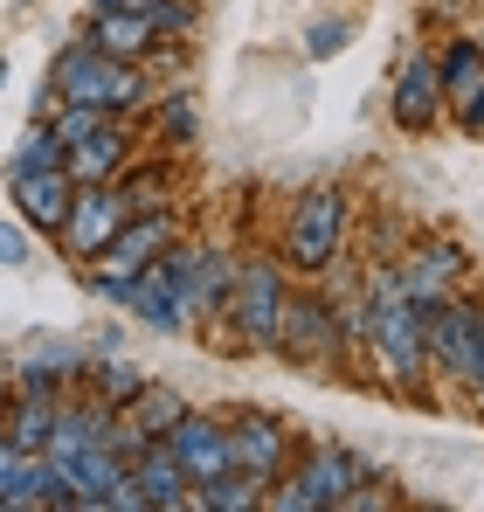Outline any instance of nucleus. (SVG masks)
I'll use <instances>...</instances> for the list:
<instances>
[{"label": "nucleus", "mask_w": 484, "mask_h": 512, "mask_svg": "<svg viewBox=\"0 0 484 512\" xmlns=\"http://www.w3.org/2000/svg\"><path fill=\"white\" fill-rule=\"evenodd\" d=\"M360 284H367V353L381 360V374L395 388L422 395V381H429V312L408 298L395 256H374Z\"/></svg>", "instance_id": "nucleus-1"}, {"label": "nucleus", "mask_w": 484, "mask_h": 512, "mask_svg": "<svg viewBox=\"0 0 484 512\" xmlns=\"http://www.w3.org/2000/svg\"><path fill=\"white\" fill-rule=\"evenodd\" d=\"M49 84H56V97L90 104V111H104V118H139V111H153V97H160L153 77H146V63H118V56L90 49V42H70V49L56 56Z\"/></svg>", "instance_id": "nucleus-2"}, {"label": "nucleus", "mask_w": 484, "mask_h": 512, "mask_svg": "<svg viewBox=\"0 0 484 512\" xmlns=\"http://www.w3.org/2000/svg\"><path fill=\"white\" fill-rule=\"evenodd\" d=\"M284 298H291V263L284 256H242L215 346H229V353H270L277 346V319H284Z\"/></svg>", "instance_id": "nucleus-3"}, {"label": "nucleus", "mask_w": 484, "mask_h": 512, "mask_svg": "<svg viewBox=\"0 0 484 512\" xmlns=\"http://www.w3.org/2000/svg\"><path fill=\"white\" fill-rule=\"evenodd\" d=\"M346 229H353V194L339 180H319L305 187L291 208H284V263L298 277H325L339 250H346Z\"/></svg>", "instance_id": "nucleus-4"}, {"label": "nucleus", "mask_w": 484, "mask_h": 512, "mask_svg": "<svg viewBox=\"0 0 484 512\" xmlns=\"http://www.w3.org/2000/svg\"><path fill=\"white\" fill-rule=\"evenodd\" d=\"M374 471L346 450V443H312L291 457V471L277 485H263V506L270 512H325V506H346L353 485H367Z\"/></svg>", "instance_id": "nucleus-5"}, {"label": "nucleus", "mask_w": 484, "mask_h": 512, "mask_svg": "<svg viewBox=\"0 0 484 512\" xmlns=\"http://www.w3.org/2000/svg\"><path fill=\"white\" fill-rule=\"evenodd\" d=\"M429 374H443L450 388H471L484 374V298L450 291L443 305H429Z\"/></svg>", "instance_id": "nucleus-6"}, {"label": "nucleus", "mask_w": 484, "mask_h": 512, "mask_svg": "<svg viewBox=\"0 0 484 512\" xmlns=\"http://www.w3.org/2000/svg\"><path fill=\"white\" fill-rule=\"evenodd\" d=\"M270 353H277V360H291V367H325V374L353 381V374H346L339 326H332V305H325L319 291H298V284H291L284 319H277V346H270Z\"/></svg>", "instance_id": "nucleus-7"}, {"label": "nucleus", "mask_w": 484, "mask_h": 512, "mask_svg": "<svg viewBox=\"0 0 484 512\" xmlns=\"http://www.w3.org/2000/svg\"><path fill=\"white\" fill-rule=\"evenodd\" d=\"M229 423V464L249 471V478H263V485H277L284 471H291V457H298V436L284 416H270V409H236V416H222Z\"/></svg>", "instance_id": "nucleus-8"}, {"label": "nucleus", "mask_w": 484, "mask_h": 512, "mask_svg": "<svg viewBox=\"0 0 484 512\" xmlns=\"http://www.w3.org/2000/svg\"><path fill=\"white\" fill-rule=\"evenodd\" d=\"M187 236V215L180 208H153V215H125V229L104 243V250L90 256V270H104V277H139L146 263H160L173 243Z\"/></svg>", "instance_id": "nucleus-9"}, {"label": "nucleus", "mask_w": 484, "mask_h": 512, "mask_svg": "<svg viewBox=\"0 0 484 512\" xmlns=\"http://www.w3.org/2000/svg\"><path fill=\"white\" fill-rule=\"evenodd\" d=\"M125 194H118V180H104V187H77V201H70V215H63V229H56V243L70 263H90V256L104 250L118 229H125Z\"/></svg>", "instance_id": "nucleus-10"}, {"label": "nucleus", "mask_w": 484, "mask_h": 512, "mask_svg": "<svg viewBox=\"0 0 484 512\" xmlns=\"http://www.w3.org/2000/svg\"><path fill=\"white\" fill-rule=\"evenodd\" d=\"M395 270H402L408 298L429 312V305H443L450 291H464V277H471V256H464V243H443V236H429V243H408V250L395 256Z\"/></svg>", "instance_id": "nucleus-11"}, {"label": "nucleus", "mask_w": 484, "mask_h": 512, "mask_svg": "<svg viewBox=\"0 0 484 512\" xmlns=\"http://www.w3.org/2000/svg\"><path fill=\"white\" fill-rule=\"evenodd\" d=\"M166 450L180 457V471L194 478V485H208V478H222V471H236L229 464V423L222 416H201V409H180V423L160 436Z\"/></svg>", "instance_id": "nucleus-12"}, {"label": "nucleus", "mask_w": 484, "mask_h": 512, "mask_svg": "<svg viewBox=\"0 0 484 512\" xmlns=\"http://www.w3.org/2000/svg\"><path fill=\"white\" fill-rule=\"evenodd\" d=\"M7 194H14V208H21V222H28V229L56 236V229H63V215H70V201H77V173H70V167L7 173Z\"/></svg>", "instance_id": "nucleus-13"}, {"label": "nucleus", "mask_w": 484, "mask_h": 512, "mask_svg": "<svg viewBox=\"0 0 484 512\" xmlns=\"http://www.w3.org/2000/svg\"><path fill=\"white\" fill-rule=\"evenodd\" d=\"M56 409H63V395H56V388L14 381V395H7V416H0V436H7L14 450L42 457V450H49V429H56Z\"/></svg>", "instance_id": "nucleus-14"}, {"label": "nucleus", "mask_w": 484, "mask_h": 512, "mask_svg": "<svg viewBox=\"0 0 484 512\" xmlns=\"http://www.w3.org/2000/svg\"><path fill=\"white\" fill-rule=\"evenodd\" d=\"M83 42L90 49H104V56H118V63H146L153 49H160L166 35L146 21V14H118V7H90V28H83Z\"/></svg>", "instance_id": "nucleus-15"}, {"label": "nucleus", "mask_w": 484, "mask_h": 512, "mask_svg": "<svg viewBox=\"0 0 484 512\" xmlns=\"http://www.w3.org/2000/svg\"><path fill=\"white\" fill-rule=\"evenodd\" d=\"M63 167L77 173V187H104V180H118V173L132 167V118H111L97 139H83L63 153Z\"/></svg>", "instance_id": "nucleus-16"}, {"label": "nucleus", "mask_w": 484, "mask_h": 512, "mask_svg": "<svg viewBox=\"0 0 484 512\" xmlns=\"http://www.w3.org/2000/svg\"><path fill=\"white\" fill-rule=\"evenodd\" d=\"M450 104H443V77H436V56H408L402 77H395V125L408 132H429L436 118H443Z\"/></svg>", "instance_id": "nucleus-17"}, {"label": "nucleus", "mask_w": 484, "mask_h": 512, "mask_svg": "<svg viewBox=\"0 0 484 512\" xmlns=\"http://www.w3.org/2000/svg\"><path fill=\"white\" fill-rule=\"evenodd\" d=\"M132 478H139V492H146V512H187L194 506V478L180 471V457H173L166 443H146V450L132 457Z\"/></svg>", "instance_id": "nucleus-18"}, {"label": "nucleus", "mask_w": 484, "mask_h": 512, "mask_svg": "<svg viewBox=\"0 0 484 512\" xmlns=\"http://www.w3.org/2000/svg\"><path fill=\"white\" fill-rule=\"evenodd\" d=\"M83 367H90V353H83L77 340H28L21 346V360H14V381H35V388H70V381H83Z\"/></svg>", "instance_id": "nucleus-19"}, {"label": "nucleus", "mask_w": 484, "mask_h": 512, "mask_svg": "<svg viewBox=\"0 0 484 512\" xmlns=\"http://www.w3.org/2000/svg\"><path fill=\"white\" fill-rule=\"evenodd\" d=\"M118 194L132 215H153V208H180V160H132L118 173Z\"/></svg>", "instance_id": "nucleus-20"}, {"label": "nucleus", "mask_w": 484, "mask_h": 512, "mask_svg": "<svg viewBox=\"0 0 484 512\" xmlns=\"http://www.w3.org/2000/svg\"><path fill=\"white\" fill-rule=\"evenodd\" d=\"M436 77H443V104H450V111H464L471 97H484V42H478V35H457V42H443V56H436Z\"/></svg>", "instance_id": "nucleus-21"}, {"label": "nucleus", "mask_w": 484, "mask_h": 512, "mask_svg": "<svg viewBox=\"0 0 484 512\" xmlns=\"http://www.w3.org/2000/svg\"><path fill=\"white\" fill-rule=\"evenodd\" d=\"M236 270H242L236 250L201 243V284H194V312H201V326H208V319H222V305H229V291H236Z\"/></svg>", "instance_id": "nucleus-22"}, {"label": "nucleus", "mask_w": 484, "mask_h": 512, "mask_svg": "<svg viewBox=\"0 0 484 512\" xmlns=\"http://www.w3.org/2000/svg\"><path fill=\"white\" fill-rule=\"evenodd\" d=\"M146 381H153V374H146V367H132V360H118V353H97V360L83 367V388H90L97 402H111V409H125Z\"/></svg>", "instance_id": "nucleus-23"}, {"label": "nucleus", "mask_w": 484, "mask_h": 512, "mask_svg": "<svg viewBox=\"0 0 484 512\" xmlns=\"http://www.w3.org/2000/svg\"><path fill=\"white\" fill-rule=\"evenodd\" d=\"M194 506H201V512H256V506H263V478H249V471H222V478L194 485Z\"/></svg>", "instance_id": "nucleus-24"}, {"label": "nucleus", "mask_w": 484, "mask_h": 512, "mask_svg": "<svg viewBox=\"0 0 484 512\" xmlns=\"http://www.w3.org/2000/svg\"><path fill=\"white\" fill-rule=\"evenodd\" d=\"M153 125H160L166 146H194L201 111H194V97H187V90H160V97H153Z\"/></svg>", "instance_id": "nucleus-25"}, {"label": "nucleus", "mask_w": 484, "mask_h": 512, "mask_svg": "<svg viewBox=\"0 0 484 512\" xmlns=\"http://www.w3.org/2000/svg\"><path fill=\"white\" fill-rule=\"evenodd\" d=\"M42 125H49V132H56V146L70 153V146H83V139H97L111 118H104V111H90V104H70V97H56V111H49Z\"/></svg>", "instance_id": "nucleus-26"}, {"label": "nucleus", "mask_w": 484, "mask_h": 512, "mask_svg": "<svg viewBox=\"0 0 484 512\" xmlns=\"http://www.w3.org/2000/svg\"><path fill=\"white\" fill-rule=\"evenodd\" d=\"M42 167H63V146H56V132L35 118V125L14 139V160H7V173H42Z\"/></svg>", "instance_id": "nucleus-27"}, {"label": "nucleus", "mask_w": 484, "mask_h": 512, "mask_svg": "<svg viewBox=\"0 0 484 512\" xmlns=\"http://www.w3.org/2000/svg\"><path fill=\"white\" fill-rule=\"evenodd\" d=\"M35 256V243H28V222H0V270H21Z\"/></svg>", "instance_id": "nucleus-28"}, {"label": "nucleus", "mask_w": 484, "mask_h": 512, "mask_svg": "<svg viewBox=\"0 0 484 512\" xmlns=\"http://www.w3.org/2000/svg\"><path fill=\"white\" fill-rule=\"evenodd\" d=\"M346 35H353L346 21H319V28L305 35V56H312V63H325V56H339V49H346Z\"/></svg>", "instance_id": "nucleus-29"}, {"label": "nucleus", "mask_w": 484, "mask_h": 512, "mask_svg": "<svg viewBox=\"0 0 484 512\" xmlns=\"http://www.w3.org/2000/svg\"><path fill=\"white\" fill-rule=\"evenodd\" d=\"M457 118H464V132H478V139H484V97H471V104H464Z\"/></svg>", "instance_id": "nucleus-30"}, {"label": "nucleus", "mask_w": 484, "mask_h": 512, "mask_svg": "<svg viewBox=\"0 0 484 512\" xmlns=\"http://www.w3.org/2000/svg\"><path fill=\"white\" fill-rule=\"evenodd\" d=\"M7 395H14V367H0V416H7Z\"/></svg>", "instance_id": "nucleus-31"}, {"label": "nucleus", "mask_w": 484, "mask_h": 512, "mask_svg": "<svg viewBox=\"0 0 484 512\" xmlns=\"http://www.w3.org/2000/svg\"><path fill=\"white\" fill-rule=\"evenodd\" d=\"M471 409H478V416H484V374H478V381H471Z\"/></svg>", "instance_id": "nucleus-32"}, {"label": "nucleus", "mask_w": 484, "mask_h": 512, "mask_svg": "<svg viewBox=\"0 0 484 512\" xmlns=\"http://www.w3.org/2000/svg\"><path fill=\"white\" fill-rule=\"evenodd\" d=\"M0 84H7V63H0Z\"/></svg>", "instance_id": "nucleus-33"}]
</instances>
